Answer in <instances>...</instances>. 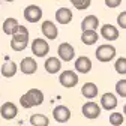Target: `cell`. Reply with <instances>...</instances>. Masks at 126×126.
<instances>
[{
  "mask_svg": "<svg viewBox=\"0 0 126 126\" xmlns=\"http://www.w3.org/2000/svg\"><path fill=\"white\" fill-rule=\"evenodd\" d=\"M44 102V93L39 89H30L20 98V104L24 108H33Z\"/></svg>",
  "mask_w": 126,
  "mask_h": 126,
  "instance_id": "1",
  "label": "cell"
},
{
  "mask_svg": "<svg viewBox=\"0 0 126 126\" xmlns=\"http://www.w3.org/2000/svg\"><path fill=\"white\" fill-rule=\"evenodd\" d=\"M29 45V30L24 26H20L17 33L12 35L11 39V48L14 51H24Z\"/></svg>",
  "mask_w": 126,
  "mask_h": 126,
  "instance_id": "2",
  "label": "cell"
},
{
  "mask_svg": "<svg viewBox=\"0 0 126 126\" xmlns=\"http://www.w3.org/2000/svg\"><path fill=\"white\" fill-rule=\"evenodd\" d=\"M94 56L96 59L102 63H107V62H111L114 57H116V48L110 44H102L98 47V50L94 51Z\"/></svg>",
  "mask_w": 126,
  "mask_h": 126,
  "instance_id": "3",
  "label": "cell"
},
{
  "mask_svg": "<svg viewBox=\"0 0 126 126\" xmlns=\"http://www.w3.org/2000/svg\"><path fill=\"white\" fill-rule=\"evenodd\" d=\"M78 80H80V77L77 75V72L74 71H63L59 77V83L66 87V89H72L78 84Z\"/></svg>",
  "mask_w": 126,
  "mask_h": 126,
  "instance_id": "4",
  "label": "cell"
},
{
  "mask_svg": "<svg viewBox=\"0 0 126 126\" xmlns=\"http://www.w3.org/2000/svg\"><path fill=\"white\" fill-rule=\"evenodd\" d=\"M50 51V45L45 39L36 38L33 42H32V53H33L36 57H45Z\"/></svg>",
  "mask_w": 126,
  "mask_h": 126,
  "instance_id": "5",
  "label": "cell"
},
{
  "mask_svg": "<svg viewBox=\"0 0 126 126\" xmlns=\"http://www.w3.org/2000/svg\"><path fill=\"white\" fill-rule=\"evenodd\" d=\"M81 111H83V116H84L86 119L93 120V119H98V117L101 116V107H99L96 102L89 101V102H86V104L83 105Z\"/></svg>",
  "mask_w": 126,
  "mask_h": 126,
  "instance_id": "6",
  "label": "cell"
},
{
  "mask_svg": "<svg viewBox=\"0 0 126 126\" xmlns=\"http://www.w3.org/2000/svg\"><path fill=\"white\" fill-rule=\"evenodd\" d=\"M24 18H26V21H29L32 24L38 23L42 18V9L36 5H29L24 9Z\"/></svg>",
  "mask_w": 126,
  "mask_h": 126,
  "instance_id": "7",
  "label": "cell"
},
{
  "mask_svg": "<svg viewBox=\"0 0 126 126\" xmlns=\"http://www.w3.org/2000/svg\"><path fill=\"white\" fill-rule=\"evenodd\" d=\"M53 117L57 123H66L71 119V110L66 105H57L53 110Z\"/></svg>",
  "mask_w": 126,
  "mask_h": 126,
  "instance_id": "8",
  "label": "cell"
},
{
  "mask_svg": "<svg viewBox=\"0 0 126 126\" xmlns=\"http://www.w3.org/2000/svg\"><path fill=\"white\" fill-rule=\"evenodd\" d=\"M57 54H59V57L63 62H71L74 59V56H75V48H74L69 42H63V44L59 45Z\"/></svg>",
  "mask_w": 126,
  "mask_h": 126,
  "instance_id": "9",
  "label": "cell"
},
{
  "mask_svg": "<svg viewBox=\"0 0 126 126\" xmlns=\"http://www.w3.org/2000/svg\"><path fill=\"white\" fill-rule=\"evenodd\" d=\"M0 114L5 120H12L17 117L18 114V108L14 102H5L2 107H0Z\"/></svg>",
  "mask_w": 126,
  "mask_h": 126,
  "instance_id": "10",
  "label": "cell"
},
{
  "mask_svg": "<svg viewBox=\"0 0 126 126\" xmlns=\"http://www.w3.org/2000/svg\"><path fill=\"white\" fill-rule=\"evenodd\" d=\"M41 30H42V33L47 39H50V41H54L57 36H59V30L56 27V24L53 21H44L42 26H41Z\"/></svg>",
  "mask_w": 126,
  "mask_h": 126,
  "instance_id": "11",
  "label": "cell"
},
{
  "mask_svg": "<svg viewBox=\"0 0 126 126\" xmlns=\"http://www.w3.org/2000/svg\"><path fill=\"white\" fill-rule=\"evenodd\" d=\"M20 69L24 75H32V74H35L36 69H38V63L33 57H26L21 60L20 63Z\"/></svg>",
  "mask_w": 126,
  "mask_h": 126,
  "instance_id": "12",
  "label": "cell"
},
{
  "mask_svg": "<svg viewBox=\"0 0 126 126\" xmlns=\"http://www.w3.org/2000/svg\"><path fill=\"white\" fill-rule=\"evenodd\" d=\"M74 66H75L77 72H80V74H89L92 71V60L87 56H81V57H78L75 60Z\"/></svg>",
  "mask_w": 126,
  "mask_h": 126,
  "instance_id": "13",
  "label": "cell"
},
{
  "mask_svg": "<svg viewBox=\"0 0 126 126\" xmlns=\"http://www.w3.org/2000/svg\"><path fill=\"white\" fill-rule=\"evenodd\" d=\"M56 21L62 26H66L72 21V11L69 8H59L56 11Z\"/></svg>",
  "mask_w": 126,
  "mask_h": 126,
  "instance_id": "14",
  "label": "cell"
},
{
  "mask_svg": "<svg viewBox=\"0 0 126 126\" xmlns=\"http://www.w3.org/2000/svg\"><path fill=\"white\" fill-rule=\"evenodd\" d=\"M101 36L105 41H116L119 38V29H116L113 24H104L101 27Z\"/></svg>",
  "mask_w": 126,
  "mask_h": 126,
  "instance_id": "15",
  "label": "cell"
},
{
  "mask_svg": "<svg viewBox=\"0 0 126 126\" xmlns=\"http://www.w3.org/2000/svg\"><path fill=\"white\" fill-rule=\"evenodd\" d=\"M101 107L104 110H107V111H110V110H114L117 107V98H116V94L113 93H104L102 96H101Z\"/></svg>",
  "mask_w": 126,
  "mask_h": 126,
  "instance_id": "16",
  "label": "cell"
},
{
  "mask_svg": "<svg viewBox=\"0 0 126 126\" xmlns=\"http://www.w3.org/2000/svg\"><path fill=\"white\" fill-rule=\"evenodd\" d=\"M62 59L60 57H48L45 60V71L48 74H57L62 69Z\"/></svg>",
  "mask_w": 126,
  "mask_h": 126,
  "instance_id": "17",
  "label": "cell"
},
{
  "mask_svg": "<svg viewBox=\"0 0 126 126\" xmlns=\"http://www.w3.org/2000/svg\"><path fill=\"white\" fill-rule=\"evenodd\" d=\"M18 27H20V24H18V20H17V18H14V17H9V18H6V20L3 21V24H2V29H3V32H5L6 35H9V36H12L14 33H17Z\"/></svg>",
  "mask_w": 126,
  "mask_h": 126,
  "instance_id": "18",
  "label": "cell"
},
{
  "mask_svg": "<svg viewBox=\"0 0 126 126\" xmlns=\"http://www.w3.org/2000/svg\"><path fill=\"white\" fill-rule=\"evenodd\" d=\"M98 92H99V89H98V86L94 83H86L81 87V94L84 98H87V99H94L98 96Z\"/></svg>",
  "mask_w": 126,
  "mask_h": 126,
  "instance_id": "19",
  "label": "cell"
},
{
  "mask_svg": "<svg viewBox=\"0 0 126 126\" xmlns=\"http://www.w3.org/2000/svg\"><path fill=\"white\" fill-rule=\"evenodd\" d=\"M99 39V35L96 30H83L81 33V42L86 44V45H93L96 44Z\"/></svg>",
  "mask_w": 126,
  "mask_h": 126,
  "instance_id": "20",
  "label": "cell"
},
{
  "mask_svg": "<svg viewBox=\"0 0 126 126\" xmlns=\"http://www.w3.org/2000/svg\"><path fill=\"white\" fill-rule=\"evenodd\" d=\"M98 26H99V20L94 15H89L81 21V30H96Z\"/></svg>",
  "mask_w": 126,
  "mask_h": 126,
  "instance_id": "21",
  "label": "cell"
},
{
  "mask_svg": "<svg viewBox=\"0 0 126 126\" xmlns=\"http://www.w3.org/2000/svg\"><path fill=\"white\" fill-rule=\"evenodd\" d=\"M15 74H17V65H15L14 62H6L5 65L2 66V75L3 77H6V78H11V77H14Z\"/></svg>",
  "mask_w": 126,
  "mask_h": 126,
  "instance_id": "22",
  "label": "cell"
},
{
  "mask_svg": "<svg viewBox=\"0 0 126 126\" xmlns=\"http://www.w3.org/2000/svg\"><path fill=\"white\" fill-rule=\"evenodd\" d=\"M30 125H33V126H48L50 120L45 114H33L30 117Z\"/></svg>",
  "mask_w": 126,
  "mask_h": 126,
  "instance_id": "23",
  "label": "cell"
},
{
  "mask_svg": "<svg viewBox=\"0 0 126 126\" xmlns=\"http://www.w3.org/2000/svg\"><path fill=\"white\" fill-rule=\"evenodd\" d=\"M114 69L120 75H126V57H120L114 63Z\"/></svg>",
  "mask_w": 126,
  "mask_h": 126,
  "instance_id": "24",
  "label": "cell"
},
{
  "mask_svg": "<svg viewBox=\"0 0 126 126\" xmlns=\"http://www.w3.org/2000/svg\"><path fill=\"white\" fill-rule=\"evenodd\" d=\"M116 93L122 98H126V78H122L116 83Z\"/></svg>",
  "mask_w": 126,
  "mask_h": 126,
  "instance_id": "25",
  "label": "cell"
},
{
  "mask_svg": "<svg viewBox=\"0 0 126 126\" xmlns=\"http://www.w3.org/2000/svg\"><path fill=\"white\" fill-rule=\"evenodd\" d=\"M123 120H125V114H122V113H111V116H110V123L113 126L123 125Z\"/></svg>",
  "mask_w": 126,
  "mask_h": 126,
  "instance_id": "26",
  "label": "cell"
},
{
  "mask_svg": "<svg viewBox=\"0 0 126 126\" xmlns=\"http://www.w3.org/2000/svg\"><path fill=\"white\" fill-rule=\"evenodd\" d=\"M117 24L120 29H126V11L120 12L119 17H117Z\"/></svg>",
  "mask_w": 126,
  "mask_h": 126,
  "instance_id": "27",
  "label": "cell"
},
{
  "mask_svg": "<svg viewBox=\"0 0 126 126\" xmlns=\"http://www.w3.org/2000/svg\"><path fill=\"white\" fill-rule=\"evenodd\" d=\"M122 3V0H105V5L108 8H117Z\"/></svg>",
  "mask_w": 126,
  "mask_h": 126,
  "instance_id": "28",
  "label": "cell"
},
{
  "mask_svg": "<svg viewBox=\"0 0 126 126\" xmlns=\"http://www.w3.org/2000/svg\"><path fill=\"white\" fill-rule=\"evenodd\" d=\"M69 2L74 5V8L75 9H78V11H80V8H81V5L84 3V0H69Z\"/></svg>",
  "mask_w": 126,
  "mask_h": 126,
  "instance_id": "29",
  "label": "cell"
},
{
  "mask_svg": "<svg viewBox=\"0 0 126 126\" xmlns=\"http://www.w3.org/2000/svg\"><path fill=\"white\" fill-rule=\"evenodd\" d=\"M123 114H125V116H126V105H125V107H123Z\"/></svg>",
  "mask_w": 126,
  "mask_h": 126,
  "instance_id": "30",
  "label": "cell"
},
{
  "mask_svg": "<svg viewBox=\"0 0 126 126\" xmlns=\"http://www.w3.org/2000/svg\"><path fill=\"white\" fill-rule=\"evenodd\" d=\"M5 2H14V0H5Z\"/></svg>",
  "mask_w": 126,
  "mask_h": 126,
  "instance_id": "31",
  "label": "cell"
}]
</instances>
